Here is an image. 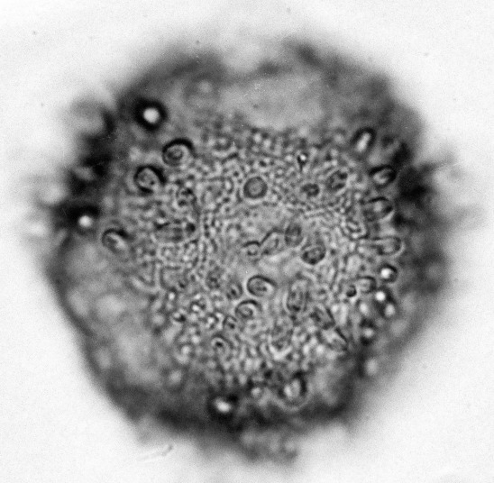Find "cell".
<instances>
[{"instance_id":"cell-1","label":"cell","mask_w":494,"mask_h":483,"mask_svg":"<svg viewBox=\"0 0 494 483\" xmlns=\"http://www.w3.org/2000/svg\"><path fill=\"white\" fill-rule=\"evenodd\" d=\"M393 210V204L385 197L370 200L362 208V214L370 222H376L387 217Z\"/></svg>"},{"instance_id":"cell-2","label":"cell","mask_w":494,"mask_h":483,"mask_svg":"<svg viewBox=\"0 0 494 483\" xmlns=\"http://www.w3.org/2000/svg\"><path fill=\"white\" fill-rule=\"evenodd\" d=\"M285 245L284 234L280 230H272L260 243L261 250L264 256L273 255L283 249Z\"/></svg>"},{"instance_id":"cell-3","label":"cell","mask_w":494,"mask_h":483,"mask_svg":"<svg viewBox=\"0 0 494 483\" xmlns=\"http://www.w3.org/2000/svg\"><path fill=\"white\" fill-rule=\"evenodd\" d=\"M247 289L251 294L260 298L271 297L276 291L275 284L262 276H254L248 280Z\"/></svg>"},{"instance_id":"cell-4","label":"cell","mask_w":494,"mask_h":483,"mask_svg":"<svg viewBox=\"0 0 494 483\" xmlns=\"http://www.w3.org/2000/svg\"><path fill=\"white\" fill-rule=\"evenodd\" d=\"M373 247L375 252L381 256H393L399 253L402 244L400 238L396 236H385L378 238L373 242Z\"/></svg>"},{"instance_id":"cell-5","label":"cell","mask_w":494,"mask_h":483,"mask_svg":"<svg viewBox=\"0 0 494 483\" xmlns=\"http://www.w3.org/2000/svg\"><path fill=\"white\" fill-rule=\"evenodd\" d=\"M327 250L322 244L314 243L303 248L300 253V258L307 265H316L324 259Z\"/></svg>"},{"instance_id":"cell-6","label":"cell","mask_w":494,"mask_h":483,"mask_svg":"<svg viewBox=\"0 0 494 483\" xmlns=\"http://www.w3.org/2000/svg\"><path fill=\"white\" fill-rule=\"evenodd\" d=\"M189 149L183 144H175L167 148L164 157L167 163L181 164L189 158Z\"/></svg>"},{"instance_id":"cell-7","label":"cell","mask_w":494,"mask_h":483,"mask_svg":"<svg viewBox=\"0 0 494 483\" xmlns=\"http://www.w3.org/2000/svg\"><path fill=\"white\" fill-rule=\"evenodd\" d=\"M370 176L377 187H386L396 178V170L391 166L379 167L373 170Z\"/></svg>"},{"instance_id":"cell-8","label":"cell","mask_w":494,"mask_h":483,"mask_svg":"<svg viewBox=\"0 0 494 483\" xmlns=\"http://www.w3.org/2000/svg\"><path fill=\"white\" fill-rule=\"evenodd\" d=\"M244 190L246 197L258 200L264 196L266 192V184L261 178H253L246 182Z\"/></svg>"},{"instance_id":"cell-9","label":"cell","mask_w":494,"mask_h":483,"mask_svg":"<svg viewBox=\"0 0 494 483\" xmlns=\"http://www.w3.org/2000/svg\"><path fill=\"white\" fill-rule=\"evenodd\" d=\"M283 234L285 245L291 248L299 246L304 239L302 227L297 223L290 224Z\"/></svg>"},{"instance_id":"cell-10","label":"cell","mask_w":494,"mask_h":483,"mask_svg":"<svg viewBox=\"0 0 494 483\" xmlns=\"http://www.w3.org/2000/svg\"><path fill=\"white\" fill-rule=\"evenodd\" d=\"M240 256L242 259L253 264L260 260L264 257L261 250L260 243L249 242L244 245L240 249Z\"/></svg>"},{"instance_id":"cell-11","label":"cell","mask_w":494,"mask_h":483,"mask_svg":"<svg viewBox=\"0 0 494 483\" xmlns=\"http://www.w3.org/2000/svg\"><path fill=\"white\" fill-rule=\"evenodd\" d=\"M398 275H399V273H398L396 268L388 265L382 266L378 272V276H379L380 279L382 280L383 282H387V283H391V282L395 281L398 278Z\"/></svg>"},{"instance_id":"cell-12","label":"cell","mask_w":494,"mask_h":483,"mask_svg":"<svg viewBox=\"0 0 494 483\" xmlns=\"http://www.w3.org/2000/svg\"><path fill=\"white\" fill-rule=\"evenodd\" d=\"M142 178V183L150 190H156L160 186V179L154 170H147Z\"/></svg>"},{"instance_id":"cell-13","label":"cell","mask_w":494,"mask_h":483,"mask_svg":"<svg viewBox=\"0 0 494 483\" xmlns=\"http://www.w3.org/2000/svg\"><path fill=\"white\" fill-rule=\"evenodd\" d=\"M372 142H373L372 135L371 134L369 135V133H366L357 141H355V146H354L355 152L360 155H364L369 150Z\"/></svg>"},{"instance_id":"cell-14","label":"cell","mask_w":494,"mask_h":483,"mask_svg":"<svg viewBox=\"0 0 494 483\" xmlns=\"http://www.w3.org/2000/svg\"><path fill=\"white\" fill-rule=\"evenodd\" d=\"M303 303V293L299 288L295 289L289 298V308L292 311H298L302 309Z\"/></svg>"},{"instance_id":"cell-15","label":"cell","mask_w":494,"mask_h":483,"mask_svg":"<svg viewBox=\"0 0 494 483\" xmlns=\"http://www.w3.org/2000/svg\"><path fill=\"white\" fill-rule=\"evenodd\" d=\"M257 306L253 303H244L239 306L238 313L243 318H251L257 314Z\"/></svg>"},{"instance_id":"cell-16","label":"cell","mask_w":494,"mask_h":483,"mask_svg":"<svg viewBox=\"0 0 494 483\" xmlns=\"http://www.w3.org/2000/svg\"><path fill=\"white\" fill-rule=\"evenodd\" d=\"M359 285L362 293H370L375 289V280L371 277H363L360 279Z\"/></svg>"},{"instance_id":"cell-17","label":"cell","mask_w":494,"mask_h":483,"mask_svg":"<svg viewBox=\"0 0 494 483\" xmlns=\"http://www.w3.org/2000/svg\"><path fill=\"white\" fill-rule=\"evenodd\" d=\"M381 313L386 318H392L397 313L396 305L391 299L381 306Z\"/></svg>"},{"instance_id":"cell-18","label":"cell","mask_w":494,"mask_h":483,"mask_svg":"<svg viewBox=\"0 0 494 483\" xmlns=\"http://www.w3.org/2000/svg\"><path fill=\"white\" fill-rule=\"evenodd\" d=\"M375 336H376V330H375L373 326L368 325V326H366V327H363V329H362V340L369 342V341H372V340L374 339Z\"/></svg>"},{"instance_id":"cell-19","label":"cell","mask_w":494,"mask_h":483,"mask_svg":"<svg viewBox=\"0 0 494 483\" xmlns=\"http://www.w3.org/2000/svg\"><path fill=\"white\" fill-rule=\"evenodd\" d=\"M374 298H375V301L377 302L379 305H381V306L390 300L388 292L384 290L376 291Z\"/></svg>"},{"instance_id":"cell-20","label":"cell","mask_w":494,"mask_h":483,"mask_svg":"<svg viewBox=\"0 0 494 483\" xmlns=\"http://www.w3.org/2000/svg\"><path fill=\"white\" fill-rule=\"evenodd\" d=\"M228 294L230 295L233 298H237L241 295V287L237 283L230 284L228 288Z\"/></svg>"}]
</instances>
